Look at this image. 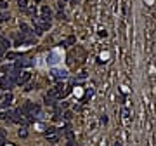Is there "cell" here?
Instances as JSON below:
<instances>
[{"instance_id": "cell-1", "label": "cell", "mask_w": 156, "mask_h": 146, "mask_svg": "<svg viewBox=\"0 0 156 146\" xmlns=\"http://www.w3.org/2000/svg\"><path fill=\"white\" fill-rule=\"evenodd\" d=\"M33 33L35 35H42L43 31H47L50 26V23H47V21H43L40 16H36V18H33Z\"/></svg>"}, {"instance_id": "cell-14", "label": "cell", "mask_w": 156, "mask_h": 146, "mask_svg": "<svg viewBox=\"0 0 156 146\" xmlns=\"http://www.w3.org/2000/svg\"><path fill=\"white\" fill-rule=\"evenodd\" d=\"M17 136H19V138H26V136H28V131L23 127V129H19V131H17Z\"/></svg>"}, {"instance_id": "cell-6", "label": "cell", "mask_w": 156, "mask_h": 146, "mask_svg": "<svg viewBox=\"0 0 156 146\" xmlns=\"http://www.w3.org/2000/svg\"><path fill=\"white\" fill-rule=\"evenodd\" d=\"M45 138L49 139V141H57V136H56V127H49L47 131H45Z\"/></svg>"}, {"instance_id": "cell-11", "label": "cell", "mask_w": 156, "mask_h": 146, "mask_svg": "<svg viewBox=\"0 0 156 146\" xmlns=\"http://www.w3.org/2000/svg\"><path fill=\"white\" fill-rule=\"evenodd\" d=\"M12 70H14V66H11V64H4V66L0 68V71H2L4 75H7V73H11Z\"/></svg>"}, {"instance_id": "cell-13", "label": "cell", "mask_w": 156, "mask_h": 146, "mask_svg": "<svg viewBox=\"0 0 156 146\" xmlns=\"http://www.w3.org/2000/svg\"><path fill=\"white\" fill-rule=\"evenodd\" d=\"M17 5H19V9L26 11V7H28V0H17Z\"/></svg>"}, {"instance_id": "cell-5", "label": "cell", "mask_w": 156, "mask_h": 146, "mask_svg": "<svg viewBox=\"0 0 156 146\" xmlns=\"http://www.w3.org/2000/svg\"><path fill=\"white\" fill-rule=\"evenodd\" d=\"M43 21H47V23H50V19H52V11H50L47 5L42 7V16H40Z\"/></svg>"}, {"instance_id": "cell-16", "label": "cell", "mask_w": 156, "mask_h": 146, "mask_svg": "<svg viewBox=\"0 0 156 146\" xmlns=\"http://www.w3.org/2000/svg\"><path fill=\"white\" fill-rule=\"evenodd\" d=\"M148 2H149V4H153V0H148Z\"/></svg>"}, {"instance_id": "cell-12", "label": "cell", "mask_w": 156, "mask_h": 146, "mask_svg": "<svg viewBox=\"0 0 156 146\" xmlns=\"http://www.w3.org/2000/svg\"><path fill=\"white\" fill-rule=\"evenodd\" d=\"M5 138H7V136H5V131H4V129H0V146L5 144Z\"/></svg>"}, {"instance_id": "cell-9", "label": "cell", "mask_w": 156, "mask_h": 146, "mask_svg": "<svg viewBox=\"0 0 156 146\" xmlns=\"http://www.w3.org/2000/svg\"><path fill=\"white\" fill-rule=\"evenodd\" d=\"M0 120H12V111H0Z\"/></svg>"}, {"instance_id": "cell-2", "label": "cell", "mask_w": 156, "mask_h": 146, "mask_svg": "<svg viewBox=\"0 0 156 146\" xmlns=\"http://www.w3.org/2000/svg\"><path fill=\"white\" fill-rule=\"evenodd\" d=\"M33 63H35V61H33L31 57H17V59H16V64H14V70L28 68V66H31Z\"/></svg>"}, {"instance_id": "cell-10", "label": "cell", "mask_w": 156, "mask_h": 146, "mask_svg": "<svg viewBox=\"0 0 156 146\" xmlns=\"http://www.w3.org/2000/svg\"><path fill=\"white\" fill-rule=\"evenodd\" d=\"M52 75L57 76V78H64V76H68V71H66V70H54Z\"/></svg>"}, {"instance_id": "cell-8", "label": "cell", "mask_w": 156, "mask_h": 146, "mask_svg": "<svg viewBox=\"0 0 156 146\" xmlns=\"http://www.w3.org/2000/svg\"><path fill=\"white\" fill-rule=\"evenodd\" d=\"M0 101H2V106H9V104H11L12 101H14V97H12V94L9 92V94H5V96L2 97Z\"/></svg>"}, {"instance_id": "cell-15", "label": "cell", "mask_w": 156, "mask_h": 146, "mask_svg": "<svg viewBox=\"0 0 156 146\" xmlns=\"http://www.w3.org/2000/svg\"><path fill=\"white\" fill-rule=\"evenodd\" d=\"M5 7H7V4H5L4 0H0V9H5Z\"/></svg>"}, {"instance_id": "cell-3", "label": "cell", "mask_w": 156, "mask_h": 146, "mask_svg": "<svg viewBox=\"0 0 156 146\" xmlns=\"http://www.w3.org/2000/svg\"><path fill=\"white\" fill-rule=\"evenodd\" d=\"M30 78H31V73H30V71H21V73L17 75V78H16V85H24Z\"/></svg>"}, {"instance_id": "cell-17", "label": "cell", "mask_w": 156, "mask_h": 146, "mask_svg": "<svg viewBox=\"0 0 156 146\" xmlns=\"http://www.w3.org/2000/svg\"><path fill=\"white\" fill-rule=\"evenodd\" d=\"M0 108H2V103H0Z\"/></svg>"}, {"instance_id": "cell-4", "label": "cell", "mask_w": 156, "mask_h": 146, "mask_svg": "<svg viewBox=\"0 0 156 146\" xmlns=\"http://www.w3.org/2000/svg\"><path fill=\"white\" fill-rule=\"evenodd\" d=\"M9 47H11V42H9L5 37H0V56L5 54Z\"/></svg>"}, {"instance_id": "cell-7", "label": "cell", "mask_w": 156, "mask_h": 146, "mask_svg": "<svg viewBox=\"0 0 156 146\" xmlns=\"http://www.w3.org/2000/svg\"><path fill=\"white\" fill-rule=\"evenodd\" d=\"M21 33L26 35V37H31V35H35V33H33V28H30L28 24H24V23H21Z\"/></svg>"}]
</instances>
